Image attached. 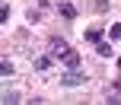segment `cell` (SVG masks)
Wrapping results in <instances>:
<instances>
[{"label":"cell","mask_w":121,"mask_h":105,"mask_svg":"<svg viewBox=\"0 0 121 105\" xmlns=\"http://www.w3.org/2000/svg\"><path fill=\"white\" fill-rule=\"evenodd\" d=\"M0 73H3V76H13V73H16V70H13V64L6 61V57L0 61Z\"/></svg>","instance_id":"obj_10"},{"label":"cell","mask_w":121,"mask_h":105,"mask_svg":"<svg viewBox=\"0 0 121 105\" xmlns=\"http://www.w3.org/2000/svg\"><path fill=\"white\" fill-rule=\"evenodd\" d=\"M26 19H29V22H38V19H42V13H38V10H29V13H26Z\"/></svg>","instance_id":"obj_11"},{"label":"cell","mask_w":121,"mask_h":105,"mask_svg":"<svg viewBox=\"0 0 121 105\" xmlns=\"http://www.w3.org/2000/svg\"><path fill=\"white\" fill-rule=\"evenodd\" d=\"M57 16H64V19L73 22V19H77V6L73 3H57Z\"/></svg>","instance_id":"obj_3"},{"label":"cell","mask_w":121,"mask_h":105,"mask_svg":"<svg viewBox=\"0 0 121 105\" xmlns=\"http://www.w3.org/2000/svg\"><path fill=\"white\" fill-rule=\"evenodd\" d=\"M67 51H70V45H67L64 38H48V54L54 57V61H64Z\"/></svg>","instance_id":"obj_2"},{"label":"cell","mask_w":121,"mask_h":105,"mask_svg":"<svg viewBox=\"0 0 121 105\" xmlns=\"http://www.w3.org/2000/svg\"><path fill=\"white\" fill-rule=\"evenodd\" d=\"M108 38H112V42H121V22H112L108 25Z\"/></svg>","instance_id":"obj_7"},{"label":"cell","mask_w":121,"mask_h":105,"mask_svg":"<svg viewBox=\"0 0 121 105\" xmlns=\"http://www.w3.org/2000/svg\"><path fill=\"white\" fill-rule=\"evenodd\" d=\"M96 51H99L102 57H112V54H115V48H112V42H96Z\"/></svg>","instance_id":"obj_6"},{"label":"cell","mask_w":121,"mask_h":105,"mask_svg":"<svg viewBox=\"0 0 121 105\" xmlns=\"http://www.w3.org/2000/svg\"><path fill=\"white\" fill-rule=\"evenodd\" d=\"M64 67H67V70H73V67H80V51H73V48L67 51V54H64Z\"/></svg>","instance_id":"obj_4"},{"label":"cell","mask_w":121,"mask_h":105,"mask_svg":"<svg viewBox=\"0 0 121 105\" xmlns=\"http://www.w3.org/2000/svg\"><path fill=\"white\" fill-rule=\"evenodd\" d=\"M60 86H67V89L86 86V73H80L77 67H73V70H67V73H60Z\"/></svg>","instance_id":"obj_1"},{"label":"cell","mask_w":121,"mask_h":105,"mask_svg":"<svg viewBox=\"0 0 121 105\" xmlns=\"http://www.w3.org/2000/svg\"><path fill=\"white\" fill-rule=\"evenodd\" d=\"M51 61H54L51 54H48V57H35V70H48V67H51Z\"/></svg>","instance_id":"obj_8"},{"label":"cell","mask_w":121,"mask_h":105,"mask_svg":"<svg viewBox=\"0 0 121 105\" xmlns=\"http://www.w3.org/2000/svg\"><path fill=\"white\" fill-rule=\"evenodd\" d=\"M3 102H6V105H16V102H22V99H19V92L6 89V92H3Z\"/></svg>","instance_id":"obj_9"},{"label":"cell","mask_w":121,"mask_h":105,"mask_svg":"<svg viewBox=\"0 0 121 105\" xmlns=\"http://www.w3.org/2000/svg\"><path fill=\"white\" fill-rule=\"evenodd\" d=\"M118 70H121V61H118Z\"/></svg>","instance_id":"obj_13"},{"label":"cell","mask_w":121,"mask_h":105,"mask_svg":"<svg viewBox=\"0 0 121 105\" xmlns=\"http://www.w3.org/2000/svg\"><path fill=\"white\" fill-rule=\"evenodd\" d=\"M86 42H92V45H96V42H102V29H99V25H92V29H86Z\"/></svg>","instance_id":"obj_5"},{"label":"cell","mask_w":121,"mask_h":105,"mask_svg":"<svg viewBox=\"0 0 121 105\" xmlns=\"http://www.w3.org/2000/svg\"><path fill=\"white\" fill-rule=\"evenodd\" d=\"M0 19H3V22H10V3H3V10H0Z\"/></svg>","instance_id":"obj_12"}]
</instances>
